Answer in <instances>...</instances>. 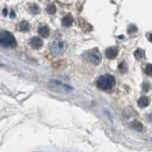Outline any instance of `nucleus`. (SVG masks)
<instances>
[{
  "label": "nucleus",
  "mask_w": 152,
  "mask_h": 152,
  "mask_svg": "<svg viewBox=\"0 0 152 152\" xmlns=\"http://www.w3.org/2000/svg\"><path fill=\"white\" fill-rule=\"evenodd\" d=\"M49 87L52 89H55V90H62V91H72L73 88L67 86V84H63L58 81H50L49 82Z\"/></svg>",
  "instance_id": "nucleus-5"
},
{
  "label": "nucleus",
  "mask_w": 152,
  "mask_h": 152,
  "mask_svg": "<svg viewBox=\"0 0 152 152\" xmlns=\"http://www.w3.org/2000/svg\"><path fill=\"white\" fill-rule=\"evenodd\" d=\"M117 54H118V48H116V47H110V48H108L107 50H105V55L108 58H115V57L117 56Z\"/></svg>",
  "instance_id": "nucleus-7"
},
{
  "label": "nucleus",
  "mask_w": 152,
  "mask_h": 152,
  "mask_svg": "<svg viewBox=\"0 0 152 152\" xmlns=\"http://www.w3.org/2000/svg\"><path fill=\"white\" fill-rule=\"evenodd\" d=\"M39 35L42 38H48L49 37V28L47 26H41L39 27Z\"/></svg>",
  "instance_id": "nucleus-9"
},
{
  "label": "nucleus",
  "mask_w": 152,
  "mask_h": 152,
  "mask_svg": "<svg viewBox=\"0 0 152 152\" xmlns=\"http://www.w3.org/2000/svg\"><path fill=\"white\" fill-rule=\"evenodd\" d=\"M29 23L27 22V21H21L19 25V29L21 32H28L29 31Z\"/></svg>",
  "instance_id": "nucleus-11"
},
{
  "label": "nucleus",
  "mask_w": 152,
  "mask_h": 152,
  "mask_svg": "<svg viewBox=\"0 0 152 152\" xmlns=\"http://www.w3.org/2000/svg\"><path fill=\"white\" fill-rule=\"evenodd\" d=\"M116 83V80L113 75H102L97 80V87L102 90H110L113 89Z\"/></svg>",
  "instance_id": "nucleus-1"
},
{
  "label": "nucleus",
  "mask_w": 152,
  "mask_h": 152,
  "mask_svg": "<svg viewBox=\"0 0 152 152\" xmlns=\"http://www.w3.org/2000/svg\"><path fill=\"white\" fill-rule=\"evenodd\" d=\"M29 11L32 13H34V14H38L39 12H40V8H39L37 5H32V6H29Z\"/></svg>",
  "instance_id": "nucleus-14"
},
{
  "label": "nucleus",
  "mask_w": 152,
  "mask_h": 152,
  "mask_svg": "<svg viewBox=\"0 0 152 152\" xmlns=\"http://www.w3.org/2000/svg\"><path fill=\"white\" fill-rule=\"evenodd\" d=\"M64 49H66V42L62 41V40H56V41H54V42L52 43V46H50V50H52V53L55 54V55L62 54V53L64 52Z\"/></svg>",
  "instance_id": "nucleus-3"
},
{
  "label": "nucleus",
  "mask_w": 152,
  "mask_h": 152,
  "mask_svg": "<svg viewBox=\"0 0 152 152\" xmlns=\"http://www.w3.org/2000/svg\"><path fill=\"white\" fill-rule=\"evenodd\" d=\"M144 55H145V53H144L143 49H137L136 53H134V56L137 57V58H143Z\"/></svg>",
  "instance_id": "nucleus-13"
},
{
  "label": "nucleus",
  "mask_w": 152,
  "mask_h": 152,
  "mask_svg": "<svg viewBox=\"0 0 152 152\" xmlns=\"http://www.w3.org/2000/svg\"><path fill=\"white\" fill-rule=\"evenodd\" d=\"M125 70H126V68H125V62H122V63H121V72H122V73H125Z\"/></svg>",
  "instance_id": "nucleus-15"
},
{
  "label": "nucleus",
  "mask_w": 152,
  "mask_h": 152,
  "mask_svg": "<svg viewBox=\"0 0 152 152\" xmlns=\"http://www.w3.org/2000/svg\"><path fill=\"white\" fill-rule=\"evenodd\" d=\"M86 57H87V60H88L89 62H91V63L95 64V66H97V64L101 62V54H99V52H98L97 49H93V50L88 52V53L86 54Z\"/></svg>",
  "instance_id": "nucleus-4"
},
{
  "label": "nucleus",
  "mask_w": 152,
  "mask_h": 152,
  "mask_svg": "<svg viewBox=\"0 0 152 152\" xmlns=\"http://www.w3.org/2000/svg\"><path fill=\"white\" fill-rule=\"evenodd\" d=\"M29 43H31V47H32V48H34V49H40V48L42 47V45H43V41L40 38H38V37H34V38L31 39Z\"/></svg>",
  "instance_id": "nucleus-6"
},
{
  "label": "nucleus",
  "mask_w": 152,
  "mask_h": 152,
  "mask_svg": "<svg viewBox=\"0 0 152 152\" xmlns=\"http://www.w3.org/2000/svg\"><path fill=\"white\" fill-rule=\"evenodd\" d=\"M73 17L70 15V14H67V15H64L63 18H62V26H64V27H70L72 25H73Z\"/></svg>",
  "instance_id": "nucleus-8"
},
{
  "label": "nucleus",
  "mask_w": 152,
  "mask_h": 152,
  "mask_svg": "<svg viewBox=\"0 0 152 152\" xmlns=\"http://www.w3.org/2000/svg\"><path fill=\"white\" fill-rule=\"evenodd\" d=\"M138 105H139L140 108H145V107H148V105H149V98L145 97V96L140 97V98L138 99Z\"/></svg>",
  "instance_id": "nucleus-10"
},
{
  "label": "nucleus",
  "mask_w": 152,
  "mask_h": 152,
  "mask_svg": "<svg viewBox=\"0 0 152 152\" xmlns=\"http://www.w3.org/2000/svg\"><path fill=\"white\" fill-rule=\"evenodd\" d=\"M145 72L148 73V75H151V64H150V63L148 64V67H146V69H145Z\"/></svg>",
  "instance_id": "nucleus-16"
},
{
  "label": "nucleus",
  "mask_w": 152,
  "mask_h": 152,
  "mask_svg": "<svg viewBox=\"0 0 152 152\" xmlns=\"http://www.w3.org/2000/svg\"><path fill=\"white\" fill-rule=\"evenodd\" d=\"M0 45L6 48H14L17 46V40L12 33L4 31L0 33Z\"/></svg>",
  "instance_id": "nucleus-2"
},
{
  "label": "nucleus",
  "mask_w": 152,
  "mask_h": 152,
  "mask_svg": "<svg viewBox=\"0 0 152 152\" xmlns=\"http://www.w3.org/2000/svg\"><path fill=\"white\" fill-rule=\"evenodd\" d=\"M47 12H48L49 14H54V13L56 12V7H55V5H54V4H50V5L47 7Z\"/></svg>",
  "instance_id": "nucleus-12"
}]
</instances>
